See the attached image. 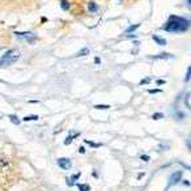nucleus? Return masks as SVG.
I'll return each instance as SVG.
<instances>
[{"label": "nucleus", "mask_w": 191, "mask_h": 191, "mask_svg": "<svg viewBox=\"0 0 191 191\" xmlns=\"http://www.w3.org/2000/svg\"><path fill=\"white\" fill-rule=\"evenodd\" d=\"M75 138H76V136H72V135H70L66 140H64V145H70V144L72 143V140H73Z\"/></svg>", "instance_id": "nucleus-17"}, {"label": "nucleus", "mask_w": 191, "mask_h": 191, "mask_svg": "<svg viewBox=\"0 0 191 191\" xmlns=\"http://www.w3.org/2000/svg\"><path fill=\"white\" fill-rule=\"evenodd\" d=\"M76 186L80 191H91V186L86 185V183H77Z\"/></svg>", "instance_id": "nucleus-8"}, {"label": "nucleus", "mask_w": 191, "mask_h": 191, "mask_svg": "<svg viewBox=\"0 0 191 191\" xmlns=\"http://www.w3.org/2000/svg\"><path fill=\"white\" fill-rule=\"evenodd\" d=\"M152 38H153V41H154V42L158 43V45H161V46H165V45H166V39H164V38L158 37V35H156V34H154Z\"/></svg>", "instance_id": "nucleus-6"}, {"label": "nucleus", "mask_w": 191, "mask_h": 191, "mask_svg": "<svg viewBox=\"0 0 191 191\" xmlns=\"http://www.w3.org/2000/svg\"><path fill=\"white\" fill-rule=\"evenodd\" d=\"M9 119H10V122L12 123H14V124H20V119H19V117L17 115H14V114H12V115H9Z\"/></svg>", "instance_id": "nucleus-11"}, {"label": "nucleus", "mask_w": 191, "mask_h": 191, "mask_svg": "<svg viewBox=\"0 0 191 191\" xmlns=\"http://www.w3.org/2000/svg\"><path fill=\"white\" fill-rule=\"evenodd\" d=\"M190 28V21L185 17H179L175 14H172L169 17L168 22L164 25V30L170 31V33H182Z\"/></svg>", "instance_id": "nucleus-1"}, {"label": "nucleus", "mask_w": 191, "mask_h": 191, "mask_svg": "<svg viewBox=\"0 0 191 191\" xmlns=\"http://www.w3.org/2000/svg\"><path fill=\"white\" fill-rule=\"evenodd\" d=\"M94 109L106 110V109H110V106H109V105H94Z\"/></svg>", "instance_id": "nucleus-19"}, {"label": "nucleus", "mask_w": 191, "mask_h": 191, "mask_svg": "<svg viewBox=\"0 0 191 191\" xmlns=\"http://www.w3.org/2000/svg\"><path fill=\"white\" fill-rule=\"evenodd\" d=\"M148 92L154 94V93H161V89H152V91H148Z\"/></svg>", "instance_id": "nucleus-24"}, {"label": "nucleus", "mask_w": 191, "mask_h": 191, "mask_svg": "<svg viewBox=\"0 0 191 191\" xmlns=\"http://www.w3.org/2000/svg\"><path fill=\"white\" fill-rule=\"evenodd\" d=\"M148 82H151V77H145L143 79L142 81H140V85H144V84H148Z\"/></svg>", "instance_id": "nucleus-22"}, {"label": "nucleus", "mask_w": 191, "mask_h": 191, "mask_svg": "<svg viewBox=\"0 0 191 191\" xmlns=\"http://www.w3.org/2000/svg\"><path fill=\"white\" fill-rule=\"evenodd\" d=\"M139 26H140V25H139V24H136V25H132V26H131V28H128V29H127V30H126V31H124V33H131V31H134V30H136V29H138Z\"/></svg>", "instance_id": "nucleus-18"}, {"label": "nucleus", "mask_w": 191, "mask_h": 191, "mask_svg": "<svg viewBox=\"0 0 191 191\" xmlns=\"http://www.w3.org/2000/svg\"><path fill=\"white\" fill-rule=\"evenodd\" d=\"M140 158H142L143 161H145V163H148V161L151 160V157L147 156V154H142V156H140Z\"/></svg>", "instance_id": "nucleus-23"}, {"label": "nucleus", "mask_w": 191, "mask_h": 191, "mask_svg": "<svg viewBox=\"0 0 191 191\" xmlns=\"http://www.w3.org/2000/svg\"><path fill=\"white\" fill-rule=\"evenodd\" d=\"M88 10H89V12H93V13H94V12H97V10H98V5H97L94 1H91V3L88 4Z\"/></svg>", "instance_id": "nucleus-7"}, {"label": "nucleus", "mask_w": 191, "mask_h": 191, "mask_svg": "<svg viewBox=\"0 0 191 191\" xmlns=\"http://www.w3.org/2000/svg\"><path fill=\"white\" fill-rule=\"evenodd\" d=\"M79 152H80V153H85V148H84V147H80V149H79Z\"/></svg>", "instance_id": "nucleus-26"}, {"label": "nucleus", "mask_w": 191, "mask_h": 191, "mask_svg": "<svg viewBox=\"0 0 191 191\" xmlns=\"http://www.w3.org/2000/svg\"><path fill=\"white\" fill-rule=\"evenodd\" d=\"M152 59H160V58H164V59H166V58H172L170 54H166V52H164V54H160V55H156V56H151Z\"/></svg>", "instance_id": "nucleus-13"}, {"label": "nucleus", "mask_w": 191, "mask_h": 191, "mask_svg": "<svg viewBox=\"0 0 191 191\" xmlns=\"http://www.w3.org/2000/svg\"><path fill=\"white\" fill-rule=\"evenodd\" d=\"M58 165L63 170H70L72 168V161L67 157H60V158H58Z\"/></svg>", "instance_id": "nucleus-4"}, {"label": "nucleus", "mask_w": 191, "mask_h": 191, "mask_svg": "<svg viewBox=\"0 0 191 191\" xmlns=\"http://www.w3.org/2000/svg\"><path fill=\"white\" fill-rule=\"evenodd\" d=\"M85 144H88V145L93 147V148H98V147H102V144L101 143H94V142H91V140H84Z\"/></svg>", "instance_id": "nucleus-9"}, {"label": "nucleus", "mask_w": 191, "mask_h": 191, "mask_svg": "<svg viewBox=\"0 0 191 191\" xmlns=\"http://www.w3.org/2000/svg\"><path fill=\"white\" fill-rule=\"evenodd\" d=\"M174 117H175V121H183L186 115H185V113H182V111H177Z\"/></svg>", "instance_id": "nucleus-10"}, {"label": "nucleus", "mask_w": 191, "mask_h": 191, "mask_svg": "<svg viewBox=\"0 0 191 191\" xmlns=\"http://www.w3.org/2000/svg\"><path fill=\"white\" fill-rule=\"evenodd\" d=\"M20 58V51L16 49L8 50L4 55L0 58V68L1 67H8L10 64H13L14 62H17Z\"/></svg>", "instance_id": "nucleus-2"}, {"label": "nucleus", "mask_w": 191, "mask_h": 191, "mask_svg": "<svg viewBox=\"0 0 191 191\" xmlns=\"http://www.w3.org/2000/svg\"><path fill=\"white\" fill-rule=\"evenodd\" d=\"M62 9H64V10L70 9V3H68L67 0H62Z\"/></svg>", "instance_id": "nucleus-16"}, {"label": "nucleus", "mask_w": 191, "mask_h": 191, "mask_svg": "<svg viewBox=\"0 0 191 191\" xmlns=\"http://www.w3.org/2000/svg\"><path fill=\"white\" fill-rule=\"evenodd\" d=\"M88 54H89V49H86V47H85V49H82L80 52H77V54H76V56H84V55H88Z\"/></svg>", "instance_id": "nucleus-15"}, {"label": "nucleus", "mask_w": 191, "mask_h": 191, "mask_svg": "<svg viewBox=\"0 0 191 191\" xmlns=\"http://www.w3.org/2000/svg\"><path fill=\"white\" fill-rule=\"evenodd\" d=\"M183 177V173L181 170H178V172H174L173 174L169 177V182H168V185L169 186H174V185H177V183L181 182V179Z\"/></svg>", "instance_id": "nucleus-3"}, {"label": "nucleus", "mask_w": 191, "mask_h": 191, "mask_svg": "<svg viewBox=\"0 0 191 191\" xmlns=\"http://www.w3.org/2000/svg\"><path fill=\"white\" fill-rule=\"evenodd\" d=\"M38 118H39L38 115L31 114V115H28V117H24V122H29V121H37Z\"/></svg>", "instance_id": "nucleus-12"}, {"label": "nucleus", "mask_w": 191, "mask_h": 191, "mask_svg": "<svg viewBox=\"0 0 191 191\" xmlns=\"http://www.w3.org/2000/svg\"><path fill=\"white\" fill-rule=\"evenodd\" d=\"M156 82H157L158 85H160V84H165V81H164V80H157Z\"/></svg>", "instance_id": "nucleus-27"}, {"label": "nucleus", "mask_w": 191, "mask_h": 191, "mask_svg": "<svg viewBox=\"0 0 191 191\" xmlns=\"http://www.w3.org/2000/svg\"><path fill=\"white\" fill-rule=\"evenodd\" d=\"M189 98H190V93H187V94H186V98H185V103H186V107H187V109H190V102H189Z\"/></svg>", "instance_id": "nucleus-21"}, {"label": "nucleus", "mask_w": 191, "mask_h": 191, "mask_svg": "<svg viewBox=\"0 0 191 191\" xmlns=\"http://www.w3.org/2000/svg\"><path fill=\"white\" fill-rule=\"evenodd\" d=\"M190 75H191V67L187 68V73H186V77H185V81H190Z\"/></svg>", "instance_id": "nucleus-20"}, {"label": "nucleus", "mask_w": 191, "mask_h": 191, "mask_svg": "<svg viewBox=\"0 0 191 191\" xmlns=\"http://www.w3.org/2000/svg\"><path fill=\"white\" fill-rule=\"evenodd\" d=\"M163 118H164V114H163V113H154V114L152 115V119H154V121L163 119Z\"/></svg>", "instance_id": "nucleus-14"}, {"label": "nucleus", "mask_w": 191, "mask_h": 191, "mask_svg": "<svg viewBox=\"0 0 191 191\" xmlns=\"http://www.w3.org/2000/svg\"><path fill=\"white\" fill-rule=\"evenodd\" d=\"M16 35H22L24 38H26L29 42H34L35 39V35L33 33H30V31H25V33H22V31H16Z\"/></svg>", "instance_id": "nucleus-5"}, {"label": "nucleus", "mask_w": 191, "mask_h": 191, "mask_svg": "<svg viewBox=\"0 0 191 191\" xmlns=\"http://www.w3.org/2000/svg\"><path fill=\"white\" fill-rule=\"evenodd\" d=\"M94 63H96V64H100V63H101V59H100V58H97V56L94 58Z\"/></svg>", "instance_id": "nucleus-25"}]
</instances>
